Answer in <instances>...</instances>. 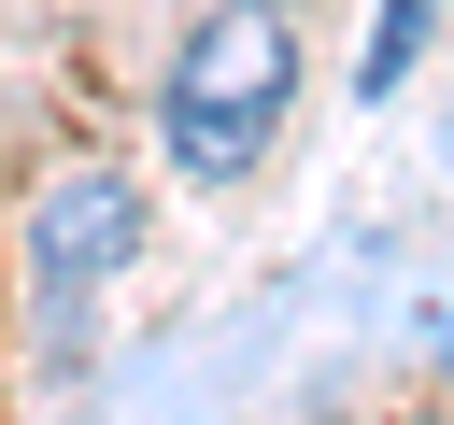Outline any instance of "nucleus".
I'll return each mask as SVG.
<instances>
[{
    "mask_svg": "<svg viewBox=\"0 0 454 425\" xmlns=\"http://www.w3.org/2000/svg\"><path fill=\"white\" fill-rule=\"evenodd\" d=\"M298 113V28L284 0H213L184 42H170V85H156V142L184 184H241Z\"/></svg>",
    "mask_w": 454,
    "mask_h": 425,
    "instance_id": "nucleus-1",
    "label": "nucleus"
},
{
    "mask_svg": "<svg viewBox=\"0 0 454 425\" xmlns=\"http://www.w3.org/2000/svg\"><path fill=\"white\" fill-rule=\"evenodd\" d=\"M128 241H142V198H128L114 170H57V184H43V212H28V269H43V298H57V312H71Z\"/></svg>",
    "mask_w": 454,
    "mask_h": 425,
    "instance_id": "nucleus-2",
    "label": "nucleus"
},
{
    "mask_svg": "<svg viewBox=\"0 0 454 425\" xmlns=\"http://www.w3.org/2000/svg\"><path fill=\"white\" fill-rule=\"evenodd\" d=\"M411 42H426V0H383V42H369V99L411 71Z\"/></svg>",
    "mask_w": 454,
    "mask_h": 425,
    "instance_id": "nucleus-3",
    "label": "nucleus"
}]
</instances>
